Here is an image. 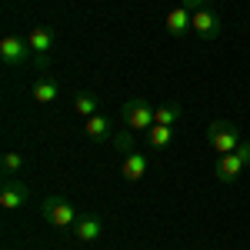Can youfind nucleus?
Wrapping results in <instances>:
<instances>
[{
	"mask_svg": "<svg viewBox=\"0 0 250 250\" xmlns=\"http://www.w3.org/2000/svg\"><path fill=\"white\" fill-rule=\"evenodd\" d=\"M154 110L157 107H150L147 100H140V97H134V100H127L124 104V124L130 127V130H150L154 127Z\"/></svg>",
	"mask_w": 250,
	"mask_h": 250,
	"instance_id": "20e7f679",
	"label": "nucleus"
},
{
	"mask_svg": "<svg viewBox=\"0 0 250 250\" xmlns=\"http://www.w3.org/2000/svg\"><path fill=\"white\" fill-rule=\"evenodd\" d=\"M83 134L87 140H94V144H104V140H110V120L104 114H94L83 120Z\"/></svg>",
	"mask_w": 250,
	"mask_h": 250,
	"instance_id": "f8f14e48",
	"label": "nucleus"
},
{
	"mask_svg": "<svg viewBox=\"0 0 250 250\" xmlns=\"http://www.w3.org/2000/svg\"><path fill=\"white\" fill-rule=\"evenodd\" d=\"M180 7H187L190 14H197V10H204V7H210V0H180Z\"/></svg>",
	"mask_w": 250,
	"mask_h": 250,
	"instance_id": "6ab92c4d",
	"label": "nucleus"
},
{
	"mask_svg": "<svg viewBox=\"0 0 250 250\" xmlns=\"http://www.w3.org/2000/svg\"><path fill=\"white\" fill-rule=\"evenodd\" d=\"M27 197H30L27 184L17 180V177H10V180H3V187H0V207H3V210H17V207L27 204Z\"/></svg>",
	"mask_w": 250,
	"mask_h": 250,
	"instance_id": "423d86ee",
	"label": "nucleus"
},
{
	"mask_svg": "<svg viewBox=\"0 0 250 250\" xmlns=\"http://www.w3.org/2000/svg\"><path fill=\"white\" fill-rule=\"evenodd\" d=\"M233 154H237V157H240V160H244V164L250 167V140H244V144H240V147H237Z\"/></svg>",
	"mask_w": 250,
	"mask_h": 250,
	"instance_id": "aec40b11",
	"label": "nucleus"
},
{
	"mask_svg": "<svg viewBox=\"0 0 250 250\" xmlns=\"http://www.w3.org/2000/svg\"><path fill=\"white\" fill-rule=\"evenodd\" d=\"M27 43H30L34 57H50V50H54V30L50 27H34L27 34Z\"/></svg>",
	"mask_w": 250,
	"mask_h": 250,
	"instance_id": "9d476101",
	"label": "nucleus"
},
{
	"mask_svg": "<svg viewBox=\"0 0 250 250\" xmlns=\"http://www.w3.org/2000/svg\"><path fill=\"white\" fill-rule=\"evenodd\" d=\"M30 43H27V37H20V34H7V37L0 40V60H3V67H23L27 60H30Z\"/></svg>",
	"mask_w": 250,
	"mask_h": 250,
	"instance_id": "7ed1b4c3",
	"label": "nucleus"
},
{
	"mask_svg": "<svg viewBox=\"0 0 250 250\" xmlns=\"http://www.w3.org/2000/svg\"><path fill=\"white\" fill-rule=\"evenodd\" d=\"M147 144H150V150H164V147H170V127L154 124V127L147 130Z\"/></svg>",
	"mask_w": 250,
	"mask_h": 250,
	"instance_id": "2eb2a0df",
	"label": "nucleus"
},
{
	"mask_svg": "<svg viewBox=\"0 0 250 250\" xmlns=\"http://www.w3.org/2000/svg\"><path fill=\"white\" fill-rule=\"evenodd\" d=\"M207 140H210V147L217 154H233L244 140H240V127L233 124V120H213L210 127H207Z\"/></svg>",
	"mask_w": 250,
	"mask_h": 250,
	"instance_id": "f03ea898",
	"label": "nucleus"
},
{
	"mask_svg": "<svg viewBox=\"0 0 250 250\" xmlns=\"http://www.w3.org/2000/svg\"><path fill=\"white\" fill-rule=\"evenodd\" d=\"M193 37H197V43H213L220 37V17L213 14L210 7L193 14Z\"/></svg>",
	"mask_w": 250,
	"mask_h": 250,
	"instance_id": "39448f33",
	"label": "nucleus"
},
{
	"mask_svg": "<svg viewBox=\"0 0 250 250\" xmlns=\"http://www.w3.org/2000/svg\"><path fill=\"white\" fill-rule=\"evenodd\" d=\"M23 167V154H17V150H7L3 154V180H10L14 173Z\"/></svg>",
	"mask_w": 250,
	"mask_h": 250,
	"instance_id": "f3484780",
	"label": "nucleus"
},
{
	"mask_svg": "<svg viewBox=\"0 0 250 250\" xmlns=\"http://www.w3.org/2000/svg\"><path fill=\"white\" fill-rule=\"evenodd\" d=\"M124 177L134 184V180H144V173H147V154H127L124 157Z\"/></svg>",
	"mask_w": 250,
	"mask_h": 250,
	"instance_id": "ddd939ff",
	"label": "nucleus"
},
{
	"mask_svg": "<svg viewBox=\"0 0 250 250\" xmlns=\"http://www.w3.org/2000/svg\"><path fill=\"white\" fill-rule=\"evenodd\" d=\"M40 217H43L50 227H57V230H74V224L80 220L77 207H74L67 197H47L43 207H40Z\"/></svg>",
	"mask_w": 250,
	"mask_h": 250,
	"instance_id": "f257e3e1",
	"label": "nucleus"
},
{
	"mask_svg": "<svg viewBox=\"0 0 250 250\" xmlns=\"http://www.w3.org/2000/svg\"><path fill=\"white\" fill-rule=\"evenodd\" d=\"M74 110H77L83 120H87V117H94V114H97V97L90 94V90L77 94V97H74Z\"/></svg>",
	"mask_w": 250,
	"mask_h": 250,
	"instance_id": "dca6fc26",
	"label": "nucleus"
},
{
	"mask_svg": "<svg viewBox=\"0 0 250 250\" xmlns=\"http://www.w3.org/2000/svg\"><path fill=\"white\" fill-rule=\"evenodd\" d=\"M244 170H247V164L237 154H224V157H217V164H213V177H217L220 184H233Z\"/></svg>",
	"mask_w": 250,
	"mask_h": 250,
	"instance_id": "6e6552de",
	"label": "nucleus"
},
{
	"mask_svg": "<svg viewBox=\"0 0 250 250\" xmlns=\"http://www.w3.org/2000/svg\"><path fill=\"white\" fill-rule=\"evenodd\" d=\"M177 120H180V104H164L154 110V124H160V127H173Z\"/></svg>",
	"mask_w": 250,
	"mask_h": 250,
	"instance_id": "4468645a",
	"label": "nucleus"
},
{
	"mask_svg": "<svg viewBox=\"0 0 250 250\" xmlns=\"http://www.w3.org/2000/svg\"><path fill=\"white\" fill-rule=\"evenodd\" d=\"M30 97L37 100V104H54L60 97V83L50 74H43L40 80H34V87H30Z\"/></svg>",
	"mask_w": 250,
	"mask_h": 250,
	"instance_id": "9b49d317",
	"label": "nucleus"
},
{
	"mask_svg": "<svg viewBox=\"0 0 250 250\" xmlns=\"http://www.w3.org/2000/svg\"><path fill=\"white\" fill-rule=\"evenodd\" d=\"M167 34L177 40H187L193 34V14L187 7H173L170 14H167Z\"/></svg>",
	"mask_w": 250,
	"mask_h": 250,
	"instance_id": "0eeeda50",
	"label": "nucleus"
},
{
	"mask_svg": "<svg viewBox=\"0 0 250 250\" xmlns=\"http://www.w3.org/2000/svg\"><path fill=\"white\" fill-rule=\"evenodd\" d=\"M117 150H124V154H134V130H120V134L114 137Z\"/></svg>",
	"mask_w": 250,
	"mask_h": 250,
	"instance_id": "a211bd4d",
	"label": "nucleus"
},
{
	"mask_svg": "<svg viewBox=\"0 0 250 250\" xmlns=\"http://www.w3.org/2000/svg\"><path fill=\"white\" fill-rule=\"evenodd\" d=\"M100 230H104V220H100L97 213H80V220L74 224V237H77L80 244L97 240V237H100Z\"/></svg>",
	"mask_w": 250,
	"mask_h": 250,
	"instance_id": "1a4fd4ad",
	"label": "nucleus"
}]
</instances>
